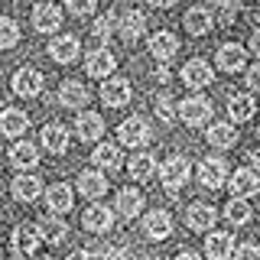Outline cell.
Listing matches in <instances>:
<instances>
[{"label":"cell","mask_w":260,"mask_h":260,"mask_svg":"<svg viewBox=\"0 0 260 260\" xmlns=\"http://www.w3.org/2000/svg\"><path fill=\"white\" fill-rule=\"evenodd\" d=\"M176 114L182 117V124H189V127H202V124H208L211 120V101L208 98H185L182 104L176 108Z\"/></svg>","instance_id":"6da1fadb"},{"label":"cell","mask_w":260,"mask_h":260,"mask_svg":"<svg viewBox=\"0 0 260 260\" xmlns=\"http://www.w3.org/2000/svg\"><path fill=\"white\" fill-rule=\"evenodd\" d=\"M39 244H43V238H39V228L36 224H16L13 228V254L16 257H23V260L36 257Z\"/></svg>","instance_id":"7a4b0ae2"},{"label":"cell","mask_w":260,"mask_h":260,"mask_svg":"<svg viewBox=\"0 0 260 260\" xmlns=\"http://www.w3.org/2000/svg\"><path fill=\"white\" fill-rule=\"evenodd\" d=\"M159 179L166 185V192H179L189 179V159L185 156H169L166 162L159 166Z\"/></svg>","instance_id":"3957f363"},{"label":"cell","mask_w":260,"mask_h":260,"mask_svg":"<svg viewBox=\"0 0 260 260\" xmlns=\"http://www.w3.org/2000/svg\"><path fill=\"white\" fill-rule=\"evenodd\" d=\"M130 94H134V88H130L127 78H104L101 85V101L108 104V108H124V104H130Z\"/></svg>","instance_id":"277c9868"},{"label":"cell","mask_w":260,"mask_h":260,"mask_svg":"<svg viewBox=\"0 0 260 260\" xmlns=\"http://www.w3.org/2000/svg\"><path fill=\"white\" fill-rule=\"evenodd\" d=\"M199 182L205 185V189H221V185L228 182V166H224V159H218V156L202 159V162H199Z\"/></svg>","instance_id":"5b68a950"},{"label":"cell","mask_w":260,"mask_h":260,"mask_svg":"<svg viewBox=\"0 0 260 260\" xmlns=\"http://www.w3.org/2000/svg\"><path fill=\"white\" fill-rule=\"evenodd\" d=\"M143 234L150 241H166L169 234H173V218H169V211H162V208L150 211V215L143 218Z\"/></svg>","instance_id":"8992f818"},{"label":"cell","mask_w":260,"mask_h":260,"mask_svg":"<svg viewBox=\"0 0 260 260\" xmlns=\"http://www.w3.org/2000/svg\"><path fill=\"white\" fill-rule=\"evenodd\" d=\"M81 224H85V231H91V234H108L111 224H114V211L94 202L91 208H85V215H81Z\"/></svg>","instance_id":"52a82bcc"},{"label":"cell","mask_w":260,"mask_h":260,"mask_svg":"<svg viewBox=\"0 0 260 260\" xmlns=\"http://www.w3.org/2000/svg\"><path fill=\"white\" fill-rule=\"evenodd\" d=\"M114 69H117V59H114V52H111V49H104V46L94 49V52L85 59V72L91 78H108Z\"/></svg>","instance_id":"ba28073f"},{"label":"cell","mask_w":260,"mask_h":260,"mask_svg":"<svg viewBox=\"0 0 260 260\" xmlns=\"http://www.w3.org/2000/svg\"><path fill=\"white\" fill-rule=\"evenodd\" d=\"M117 134H120V143L124 146H143L150 140V124H146L143 117H127Z\"/></svg>","instance_id":"9c48e42d"},{"label":"cell","mask_w":260,"mask_h":260,"mask_svg":"<svg viewBox=\"0 0 260 260\" xmlns=\"http://www.w3.org/2000/svg\"><path fill=\"white\" fill-rule=\"evenodd\" d=\"M228 189L238 199H247V195H254L260 189V176L254 169H234V176H228Z\"/></svg>","instance_id":"30bf717a"},{"label":"cell","mask_w":260,"mask_h":260,"mask_svg":"<svg viewBox=\"0 0 260 260\" xmlns=\"http://www.w3.org/2000/svg\"><path fill=\"white\" fill-rule=\"evenodd\" d=\"M26 130H29V117H26V111H16V108L0 111V134H4V137L16 140V137H23Z\"/></svg>","instance_id":"8fae6325"},{"label":"cell","mask_w":260,"mask_h":260,"mask_svg":"<svg viewBox=\"0 0 260 260\" xmlns=\"http://www.w3.org/2000/svg\"><path fill=\"white\" fill-rule=\"evenodd\" d=\"M32 26L39 32H55L62 26V10L55 4H36L32 7Z\"/></svg>","instance_id":"7c38bea8"},{"label":"cell","mask_w":260,"mask_h":260,"mask_svg":"<svg viewBox=\"0 0 260 260\" xmlns=\"http://www.w3.org/2000/svg\"><path fill=\"white\" fill-rule=\"evenodd\" d=\"M211 78H215V72H211V65L205 59H192L182 65V81L189 88H205V85H211Z\"/></svg>","instance_id":"4fadbf2b"},{"label":"cell","mask_w":260,"mask_h":260,"mask_svg":"<svg viewBox=\"0 0 260 260\" xmlns=\"http://www.w3.org/2000/svg\"><path fill=\"white\" fill-rule=\"evenodd\" d=\"M13 91L20 98H36L39 91H43V72L36 69H20L13 75Z\"/></svg>","instance_id":"5bb4252c"},{"label":"cell","mask_w":260,"mask_h":260,"mask_svg":"<svg viewBox=\"0 0 260 260\" xmlns=\"http://www.w3.org/2000/svg\"><path fill=\"white\" fill-rule=\"evenodd\" d=\"M150 52H153V59H156V62H169L179 52V39L169 29H159V32H153V36H150Z\"/></svg>","instance_id":"9a60e30c"},{"label":"cell","mask_w":260,"mask_h":260,"mask_svg":"<svg viewBox=\"0 0 260 260\" xmlns=\"http://www.w3.org/2000/svg\"><path fill=\"white\" fill-rule=\"evenodd\" d=\"M218 69H224V72H244L247 69V52H244V46L224 43L218 49Z\"/></svg>","instance_id":"2e32d148"},{"label":"cell","mask_w":260,"mask_h":260,"mask_svg":"<svg viewBox=\"0 0 260 260\" xmlns=\"http://www.w3.org/2000/svg\"><path fill=\"white\" fill-rule=\"evenodd\" d=\"M78 52H81V46H78L75 36H55L52 43H49V55L59 65H72L78 59Z\"/></svg>","instance_id":"e0dca14e"},{"label":"cell","mask_w":260,"mask_h":260,"mask_svg":"<svg viewBox=\"0 0 260 260\" xmlns=\"http://www.w3.org/2000/svg\"><path fill=\"white\" fill-rule=\"evenodd\" d=\"M36 228H39V238H43L46 244H62L65 241V234H69V224L62 221V215H46V218H39L36 221Z\"/></svg>","instance_id":"ac0fdd59"},{"label":"cell","mask_w":260,"mask_h":260,"mask_svg":"<svg viewBox=\"0 0 260 260\" xmlns=\"http://www.w3.org/2000/svg\"><path fill=\"white\" fill-rule=\"evenodd\" d=\"M75 130H78V140H85V143L101 140V134H104V120H101V114H94V111L78 114Z\"/></svg>","instance_id":"d6986e66"},{"label":"cell","mask_w":260,"mask_h":260,"mask_svg":"<svg viewBox=\"0 0 260 260\" xmlns=\"http://www.w3.org/2000/svg\"><path fill=\"white\" fill-rule=\"evenodd\" d=\"M88 88L81 85V81H62V88H59V104L62 108H72V111H78V108H85L88 104Z\"/></svg>","instance_id":"ffe728a7"},{"label":"cell","mask_w":260,"mask_h":260,"mask_svg":"<svg viewBox=\"0 0 260 260\" xmlns=\"http://www.w3.org/2000/svg\"><path fill=\"white\" fill-rule=\"evenodd\" d=\"M114 208H117V215L124 218V221H134V218L140 215V208H143L140 189H120V192H117V202H114Z\"/></svg>","instance_id":"44dd1931"},{"label":"cell","mask_w":260,"mask_h":260,"mask_svg":"<svg viewBox=\"0 0 260 260\" xmlns=\"http://www.w3.org/2000/svg\"><path fill=\"white\" fill-rule=\"evenodd\" d=\"M72 202H75V195H72V185L69 182H55L46 189V205L55 211V215H65V211H72Z\"/></svg>","instance_id":"7402d4cb"},{"label":"cell","mask_w":260,"mask_h":260,"mask_svg":"<svg viewBox=\"0 0 260 260\" xmlns=\"http://www.w3.org/2000/svg\"><path fill=\"white\" fill-rule=\"evenodd\" d=\"M185 221H189L192 231H208V228L218 221V211L211 208V205H205V202H192V205H189V215H185Z\"/></svg>","instance_id":"603a6c76"},{"label":"cell","mask_w":260,"mask_h":260,"mask_svg":"<svg viewBox=\"0 0 260 260\" xmlns=\"http://www.w3.org/2000/svg\"><path fill=\"white\" fill-rule=\"evenodd\" d=\"M143 32H146L143 10H127L124 16H120V39H124V43H137Z\"/></svg>","instance_id":"cb8c5ba5"},{"label":"cell","mask_w":260,"mask_h":260,"mask_svg":"<svg viewBox=\"0 0 260 260\" xmlns=\"http://www.w3.org/2000/svg\"><path fill=\"white\" fill-rule=\"evenodd\" d=\"M205 254H208V260H228L234 254V238L224 234V231L208 234V238H205Z\"/></svg>","instance_id":"d4e9b609"},{"label":"cell","mask_w":260,"mask_h":260,"mask_svg":"<svg viewBox=\"0 0 260 260\" xmlns=\"http://www.w3.org/2000/svg\"><path fill=\"white\" fill-rule=\"evenodd\" d=\"M78 192L85 195V199L98 202L104 192H108V179H104V173H94V169L81 173V176H78Z\"/></svg>","instance_id":"484cf974"},{"label":"cell","mask_w":260,"mask_h":260,"mask_svg":"<svg viewBox=\"0 0 260 260\" xmlns=\"http://www.w3.org/2000/svg\"><path fill=\"white\" fill-rule=\"evenodd\" d=\"M43 146L49 153H55V156H62L69 150V130L62 124H46L43 127Z\"/></svg>","instance_id":"4316f807"},{"label":"cell","mask_w":260,"mask_h":260,"mask_svg":"<svg viewBox=\"0 0 260 260\" xmlns=\"http://www.w3.org/2000/svg\"><path fill=\"white\" fill-rule=\"evenodd\" d=\"M39 192H43V179H36L29 173L13 179V199L16 202H32V199H39Z\"/></svg>","instance_id":"83f0119b"},{"label":"cell","mask_w":260,"mask_h":260,"mask_svg":"<svg viewBox=\"0 0 260 260\" xmlns=\"http://www.w3.org/2000/svg\"><path fill=\"white\" fill-rule=\"evenodd\" d=\"M211 26H215V13L205 10V7H192V10L185 13V29H189L192 36H205Z\"/></svg>","instance_id":"f1b7e54d"},{"label":"cell","mask_w":260,"mask_h":260,"mask_svg":"<svg viewBox=\"0 0 260 260\" xmlns=\"http://www.w3.org/2000/svg\"><path fill=\"white\" fill-rule=\"evenodd\" d=\"M91 159H94V166L101 169V173H114V169H120V146H114V143H98Z\"/></svg>","instance_id":"f546056e"},{"label":"cell","mask_w":260,"mask_h":260,"mask_svg":"<svg viewBox=\"0 0 260 260\" xmlns=\"http://www.w3.org/2000/svg\"><path fill=\"white\" fill-rule=\"evenodd\" d=\"M10 162H13L16 169H32L39 162V150L32 143H26V140H16L10 146Z\"/></svg>","instance_id":"4dcf8cb0"},{"label":"cell","mask_w":260,"mask_h":260,"mask_svg":"<svg viewBox=\"0 0 260 260\" xmlns=\"http://www.w3.org/2000/svg\"><path fill=\"white\" fill-rule=\"evenodd\" d=\"M153 176H156V159H153L150 153L130 156V179H134V182H150Z\"/></svg>","instance_id":"1f68e13d"},{"label":"cell","mask_w":260,"mask_h":260,"mask_svg":"<svg viewBox=\"0 0 260 260\" xmlns=\"http://www.w3.org/2000/svg\"><path fill=\"white\" fill-rule=\"evenodd\" d=\"M228 114H231L234 124H244V120H250L257 114V104L250 94H234L231 101H228Z\"/></svg>","instance_id":"d6a6232c"},{"label":"cell","mask_w":260,"mask_h":260,"mask_svg":"<svg viewBox=\"0 0 260 260\" xmlns=\"http://www.w3.org/2000/svg\"><path fill=\"white\" fill-rule=\"evenodd\" d=\"M208 143L218 146V150L234 146V143H238V130H234V124H211L208 127Z\"/></svg>","instance_id":"836d02e7"},{"label":"cell","mask_w":260,"mask_h":260,"mask_svg":"<svg viewBox=\"0 0 260 260\" xmlns=\"http://www.w3.org/2000/svg\"><path fill=\"white\" fill-rule=\"evenodd\" d=\"M224 218L231 224H247L250 221V205L244 199H238V195H231V202H228V208H224Z\"/></svg>","instance_id":"e575fe53"},{"label":"cell","mask_w":260,"mask_h":260,"mask_svg":"<svg viewBox=\"0 0 260 260\" xmlns=\"http://www.w3.org/2000/svg\"><path fill=\"white\" fill-rule=\"evenodd\" d=\"M20 43V26L10 16H0V49H13Z\"/></svg>","instance_id":"d590c367"},{"label":"cell","mask_w":260,"mask_h":260,"mask_svg":"<svg viewBox=\"0 0 260 260\" xmlns=\"http://www.w3.org/2000/svg\"><path fill=\"white\" fill-rule=\"evenodd\" d=\"M241 13V0H218V7H215V16L221 23H234V16Z\"/></svg>","instance_id":"8d00e7d4"},{"label":"cell","mask_w":260,"mask_h":260,"mask_svg":"<svg viewBox=\"0 0 260 260\" xmlns=\"http://www.w3.org/2000/svg\"><path fill=\"white\" fill-rule=\"evenodd\" d=\"M111 32H114V16H98V20H94V26H91L94 43H108V39H111Z\"/></svg>","instance_id":"74e56055"},{"label":"cell","mask_w":260,"mask_h":260,"mask_svg":"<svg viewBox=\"0 0 260 260\" xmlns=\"http://www.w3.org/2000/svg\"><path fill=\"white\" fill-rule=\"evenodd\" d=\"M156 114H159V120H166V124L176 120V108H173V98H169V94L156 98Z\"/></svg>","instance_id":"f35d334b"},{"label":"cell","mask_w":260,"mask_h":260,"mask_svg":"<svg viewBox=\"0 0 260 260\" xmlns=\"http://www.w3.org/2000/svg\"><path fill=\"white\" fill-rule=\"evenodd\" d=\"M65 7H69V13H75V16H88V13H94L98 0H65Z\"/></svg>","instance_id":"ab89813d"},{"label":"cell","mask_w":260,"mask_h":260,"mask_svg":"<svg viewBox=\"0 0 260 260\" xmlns=\"http://www.w3.org/2000/svg\"><path fill=\"white\" fill-rule=\"evenodd\" d=\"M234 260H260V247L257 244H241L234 250Z\"/></svg>","instance_id":"60d3db41"},{"label":"cell","mask_w":260,"mask_h":260,"mask_svg":"<svg viewBox=\"0 0 260 260\" xmlns=\"http://www.w3.org/2000/svg\"><path fill=\"white\" fill-rule=\"evenodd\" d=\"M101 260H137V257L124 247H108V250H101Z\"/></svg>","instance_id":"b9f144b4"},{"label":"cell","mask_w":260,"mask_h":260,"mask_svg":"<svg viewBox=\"0 0 260 260\" xmlns=\"http://www.w3.org/2000/svg\"><path fill=\"white\" fill-rule=\"evenodd\" d=\"M247 88L250 91H260V62L247 69Z\"/></svg>","instance_id":"7bdbcfd3"},{"label":"cell","mask_w":260,"mask_h":260,"mask_svg":"<svg viewBox=\"0 0 260 260\" xmlns=\"http://www.w3.org/2000/svg\"><path fill=\"white\" fill-rule=\"evenodd\" d=\"M72 260H101V250H75V254H72Z\"/></svg>","instance_id":"ee69618b"},{"label":"cell","mask_w":260,"mask_h":260,"mask_svg":"<svg viewBox=\"0 0 260 260\" xmlns=\"http://www.w3.org/2000/svg\"><path fill=\"white\" fill-rule=\"evenodd\" d=\"M250 52L260 59V29H254V36H250Z\"/></svg>","instance_id":"f6af8a7d"},{"label":"cell","mask_w":260,"mask_h":260,"mask_svg":"<svg viewBox=\"0 0 260 260\" xmlns=\"http://www.w3.org/2000/svg\"><path fill=\"white\" fill-rule=\"evenodd\" d=\"M176 260H202V257H199V254H192V250H179Z\"/></svg>","instance_id":"bcb514c9"},{"label":"cell","mask_w":260,"mask_h":260,"mask_svg":"<svg viewBox=\"0 0 260 260\" xmlns=\"http://www.w3.org/2000/svg\"><path fill=\"white\" fill-rule=\"evenodd\" d=\"M150 4H153V7H159V10H166V7H173L176 0H150Z\"/></svg>","instance_id":"7dc6e473"},{"label":"cell","mask_w":260,"mask_h":260,"mask_svg":"<svg viewBox=\"0 0 260 260\" xmlns=\"http://www.w3.org/2000/svg\"><path fill=\"white\" fill-rule=\"evenodd\" d=\"M250 159H254V173L260 176V150H254V153H250Z\"/></svg>","instance_id":"c3c4849f"},{"label":"cell","mask_w":260,"mask_h":260,"mask_svg":"<svg viewBox=\"0 0 260 260\" xmlns=\"http://www.w3.org/2000/svg\"><path fill=\"white\" fill-rule=\"evenodd\" d=\"M156 81H162V85H166V81H169V69H159V72H156Z\"/></svg>","instance_id":"681fc988"},{"label":"cell","mask_w":260,"mask_h":260,"mask_svg":"<svg viewBox=\"0 0 260 260\" xmlns=\"http://www.w3.org/2000/svg\"><path fill=\"white\" fill-rule=\"evenodd\" d=\"M0 260H4V250H0Z\"/></svg>","instance_id":"f907efd6"}]
</instances>
